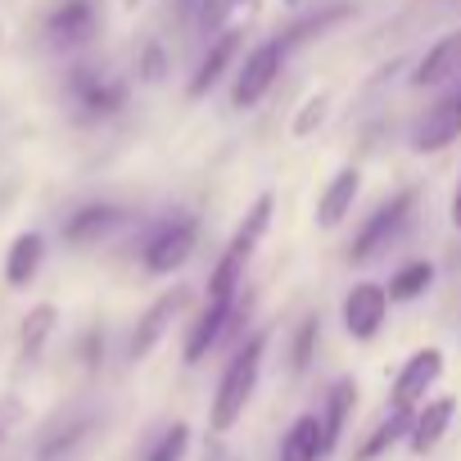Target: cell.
I'll return each instance as SVG.
<instances>
[{"instance_id":"cell-1","label":"cell","mask_w":461,"mask_h":461,"mask_svg":"<svg viewBox=\"0 0 461 461\" xmlns=\"http://www.w3.org/2000/svg\"><path fill=\"white\" fill-rule=\"evenodd\" d=\"M272 208H276L272 194H258V199L249 203L245 221L236 226V236L226 240V249H221V258H217V267H212V276H208V299H203V303H236V299H240L245 267L254 263V254H258V245H263V236H267Z\"/></svg>"},{"instance_id":"cell-2","label":"cell","mask_w":461,"mask_h":461,"mask_svg":"<svg viewBox=\"0 0 461 461\" xmlns=\"http://www.w3.org/2000/svg\"><path fill=\"white\" fill-rule=\"evenodd\" d=\"M263 357H267V335H254L236 348V357L226 362V371L217 380V393H212V407H208V429L212 434L236 429V420L245 416V407L258 389V375H263Z\"/></svg>"},{"instance_id":"cell-3","label":"cell","mask_w":461,"mask_h":461,"mask_svg":"<svg viewBox=\"0 0 461 461\" xmlns=\"http://www.w3.org/2000/svg\"><path fill=\"white\" fill-rule=\"evenodd\" d=\"M411 212H416V190H398L393 199H384V203L357 226V236H353V245H348V263H371V258H380V254L402 236V230H407Z\"/></svg>"},{"instance_id":"cell-4","label":"cell","mask_w":461,"mask_h":461,"mask_svg":"<svg viewBox=\"0 0 461 461\" xmlns=\"http://www.w3.org/2000/svg\"><path fill=\"white\" fill-rule=\"evenodd\" d=\"M194 240H199V221H194L190 212H176V217L158 221V226L149 230L145 249H140L145 272H154V276H172L176 267H185V263H190Z\"/></svg>"},{"instance_id":"cell-5","label":"cell","mask_w":461,"mask_h":461,"mask_svg":"<svg viewBox=\"0 0 461 461\" xmlns=\"http://www.w3.org/2000/svg\"><path fill=\"white\" fill-rule=\"evenodd\" d=\"M285 41L276 37V41H263V46H254L249 55H245V64L236 68V86H230V104L236 109H254L272 86H276V77H281V64H285Z\"/></svg>"},{"instance_id":"cell-6","label":"cell","mask_w":461,"mask_h":461,"mask_svg":"<svg viewBox=\"0 0 461 461\" xmlns=\"http://www.w3.org/2000/svg\"><path fill=\"white\" fill-rule=\"evenodd\" d=\"M452 140H461V77L438 95V104L425 109V118L411 127V149L416 154H438Z\"/></svg>"},{"instance_id":"cell-7","label":"cell","mask_w":461,"mask_h":461,"mask_svg":"<svg viewBox=\"0 0 461 461\" xmlns=\"http://www.w3.org/2000/svg\"><path fill=\"white\" fill-rule=\"evenodd\" d=\"M100 32V0H55L46 14V41L55 50H82Z\"/></svg>"},{"instance_id":"cell-8","label":"cell","mask_w":461,"mask_h":461,"mask_svg":"<svg viewBox=\"0 0 461 461\" xmlns=\"http://www.w3.org/2000/svg\"><path fill=\"white\" fill-rule=\"evenodd\" d=\"M339 317H344V330L353 335V339H375L380 330H384V317H389V290L380 285V281H357L348 294H344V308H339Z\"/></svg>"},{"instance_id":"cell-9","label":"cell","mask_w":461,"mask_h":461,"mask_svg":"<svg viewBox=\"0 0 461 461\" xmlns=\"http://www.w3.org/2000/svg\"><path fill=\"white\" fill-rule=\"evenodd\" d=\"M240 312H245L240 299H236V303H203L199 321H190V335H185V366H199V362L221 344V335L236 330Z\"/></svg>"},{"instance_id":"cell-10","label":"cell","mask_w":461,"mask_h":461,"mask_svg":"<svg viewBox=\"0 0 461 461\" xmlns=\"http://www.w3.org/2000/svg\"><path fill=\"white\" fill-rule=\"evenodd\" d=\"M438 375H443V348H434V344L416 348V353L402 362L398 380H393V407H411V411H416V402L438 384Z\"/></svg>"},{"instance_id":"cell-11","label":"cell","mask_w":461,"mask_h":461,"mask_svg":"<svg viewBox=\"0 0 461 461\" xmlns=\"http://www.w3.org/2000/svg\"><path fill=\"white\" fill-rule=\"evenodd\" d=\"M185 308V290L176 285V290H167V294H158L149 308H145V317L136 321V330H131V344H127V353L140 362V357H149L154 348H158V339L167 335V326H172V317Z\"/></svg>"},{"instance_id":"cell-12","label":"cell","mask_w":461,"mask_h":461,"mask_svg":"<svg viewBox=\"0 0 461 461\" xmlns=\"http://www.w3.org/2000/svg\"><path fill=\"white\" fill-rule=\"evenodd\" d=\"M73 100L82 104V113H86V118H104V113L122 109L127 86H122L118 77L95 73V68H77V73H73Z\"/></svg>"},{"instance_id":"cell-13","label":"cell","mask_w":461,"mask_h":461,"mask_svg":"<svg viewBox=\"0 0 461 461\" xmlns=\"http://www.w3.org/2000/svg\"><path fill=\"white\" fill-rule=\"evenodd\" d=\"M461 77V32H447L443 41H434L425 50V59L411 73V86H452Z\"/></svg>"},{"instance_id":"cell-14","label":"cell","mask_w":461,"mask_h":461,"mask_svg":"<svg viewBox=\"0 0 461 461\" xmlns=\"http://www.w3.org/2000/svg\"><path fill=\"white\" fill-rule=\"evenodd\" d=\"M357 194H362V172H357V167H339V172L330 176V185L321 190V199H317V226L335 230V226L353 212Z\"/></svg>"},{"instance_id":"cell-15","label":"cell","mask_w":461,"mask_h":461,"mask_svg":"<svg viewBox=\"0 0 461 461\" xmlns=\"http://www.w3.org/2000/svg\"><path fill=\"white\" fill-rule=\"evenodd\" d=\"M452 416H456V402H452V398H434V402L416 407V416H411V429H407V447H411L416 456L434 452V447L443 443V434H447Z\"/></svg>"},{"instance_id":"cell-16","label":"cell","mask_w":461,"mask_h":461,"mask_svg":"<svg viewBox=\"0 0 461 461\" xmlns=\"http://www.w3.org/2000/svg\"><path fill=\"white\" fill-rule=\"evenodd\" d=\"M236 55H240V32L236 28H226L212 46H208V55L199 59V68H194V77H190V100H203L217 82H221V73L230 68V64H236Z\"/></svg>"},{"instance_id":"cell-17","label":"cell","mask_w":461,"mask_h":461,"mask_svg":"<svg viewBox=\"0 0 461 461\" xmlns=\"http://www.w3.org/2000/svg\"><path fill=\"white\" fill-rule=\"evenodd\" d=\"M46 263V236H37V230H23V236L10 240V254H5V281L14 290L32 285V276L41 272Z\"/></svg>"},{"instance_id":"cell-18","label":"cell","mask_w":461,"mask_h":461,"mask_svg":"<svg viewBox=\"0 0 461 461\" xmlns=\"http://www.w3.org/2000/svg\"><path fill=\"white\" fill-rule=\"evenodd\" d=\"M118 208L113 203H82L77 212H68L64 221V240L68 245H95L100 236H109V230L118 226Z\"/></svg>"},{"instance_id":"cell-19","label":"cell","mask_w":461,"mask_h":461,"mask_svg":"<svg viewBox=\"0 0 461 461\" xmlns=\"http://www.w3.org/2000/svg\"><path fill=\"white\" fill-rule=\"evenodd\" d=\"M353 402H357V384L353 380H335L330 393H326V407H321V447H326V456L339 447V434H344V425L353 416Z\"/></svg>"},{"instance_id":"cell-20","label":"cell","mask_w":461,"mask_h":461,"mask_svg":"<svg viewBox=\"0 0 461 461\" xmlns=\"http://www.w3.org/2000/svg\"><path fill=\"white\" fill-rule=\"evenodd\" d=\"M326 447H321V416L317 411H303L294 416V425L281 434V461H321Z\"/></svg>"},{"instance_id":"cell-21","label":"cell","mask_w":461,"mask_h":461,"mask_svg":"<svg viewBox=\"0 0 461 461\" xmlns=\"http://www.w3.org/2000/svg\"><path fill=\"white\" fill-rule=\"evenodd\" d=\"M411 407H389L384 411V420H375V429L357 443V452H353V461H375L380 452H389L398 438H407V429H411Z\"/></svg>"},{"instance_id":"cell-22","label":"cell","mask_w":461,"mask_h":461,"mask_svg":"<svg viewBox=\"0 0 461 461\" xmlns=\"http://www.w3.org/2000/svg\"><path fill=\"white\" fill-rule=\"evenodd\" d=\"M434 285V263H425V258H416V263H402L393 276H389V303H411V299H420L425 290Z\"/></svg>"},{"instance_id":"cell-23","label":"cell","mask_w":461,"mask_h":461,"mask_svg":"<svg viewBox=\"0 0 461 461\" xmlns=\"http://www.w3.org/2000/svg\"><path fill=\"white\" fill-rule=\"evenodd\" d=\"M55 321H59L55 303H37V308L23 317V330H19V348H23V357H37V353L46 348V339H50Z\"/></svg>"},{"instance_id":"cell-24","label":"cell","mask_w":461,"mask_h":461,"mask_svg":"<svg viewBox=\"0 0 461 461\" xmlns=\"http://www.w3.org/2000/svg\"><path fill=\"white\" fill-rule=\"evenodd\" d=\"M185 452H190V425H185V420H172V425L149 443V452H145L140 461H185Z\"/></svg>"},{"instance_id":"cell-25","label":"cell","mask_w":461,"mask_h":461,"mask_svg":"<svg viewBox=\"0 0 461 461\" xmlns=\"http://www.w3.org/2000/svg\"><path fill=\"white\" fill-rule=\"evenodd\" d=\"M317 344H321V317H303V326H299V335H294V348H290V366H294V371H308Z\"/></svg>"},{"instance_id":"cell-26","label":"cell","mask_w":461,"mask_h":461,"mask_svg":"<svg viewBox=\"0 0 461 461\" xmlns=\"http://www.w3.org/2000/svg\"><path fill=\"white\" fill-rule=\"evenodd\" d=\"M245 5H254V0H203V28H221L226 14H236Z\"/></svg>"},{"instance_id":"cell-27","label":"cell","mask_w":461,"mask_h":461,"mask_svg":"<svg viewBox=\"0 0 461 461\" xmlns=\"http://www.w3.org/2000/svg\"><path fill=\"white\" fill-rule=\"evenodd\" d=\"M326 118V95H317V100H308V109L299 113V122H294V136H308L317 122Z\"/></svg>"},{"instance_id":"cell-28","label":"cell","mask_w":461,"mask_h":461,"mask_svg":"<svg viewBox=\"0 0 461 461\" xmlns=\"http://www.w3.org/2000/svg\"><path fill=\"white\" fill-rule=\"evenodd\" d=\"M14 420H19V402L5 398V402H0V438H5V429H10Z\"/></svg>"},{"instance_id":"cell-29","label":"cell","mask_w":461,"mask_h":461,"mask_svg":"<svg viewBox=\"0 0 461 461\" xmlns=\"http://www.w3.org/2000/svg\"><path fill=\"white\" fill-rule=\"evenodd\" d=\"M158 64H163V59H158V46H149V50H145V77H149V82H154V77L163 73Z\"/></svg>"},{"instance_id":"cell-30","label":"cell","mask_w":461,"mask_h":461,"mask_svg":"<svg viewBox=\"0 0 461 461\" xmlns=\"http://www.w3.org/2000/svg\"><path fill=\"white\" fill-rule=\"evenodd\" d=\"M447 221L461 230V181H456V190H452V203H447Z\"/></svg>"}]
</instances>
